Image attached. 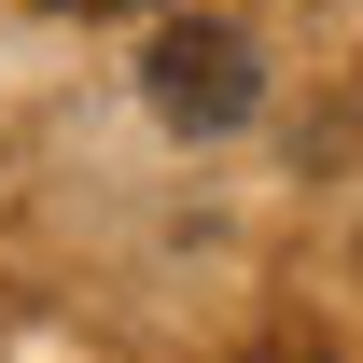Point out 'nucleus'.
<instances>
[{"mask_svg": "<svg viewBox=\"0 0 363 363\" xmlns=\"http://www.w3.org/2000/svg\"><path fill=\"white\" fill-rule=\"evenodd\" d=\"M140 98H154L182 140L238 126V112H252V43H238L224 14H182V28H154V56H140Z\"/></svg>", "mask_w": 363, "mask_h": 363, "instance_id": "nucleus-1", "label": "nucleus"}, {"mask_svg": "<svg viewBox=\"0 0 363 363\" xmlns=\"http://www.w3.org/2000/svg\"><path fill=\"white\" fill-rule=\"evenodd\" d=\"M56 14H126V0H56Z\"/></svg>", "mask_w": 363, "mask_h": 363, "instance_id": "nucleus-2", "label": "nucleus"}]
</instances>
